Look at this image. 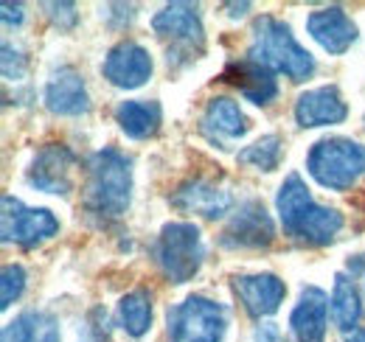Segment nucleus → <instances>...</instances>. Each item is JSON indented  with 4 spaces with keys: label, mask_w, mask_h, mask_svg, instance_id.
Instances as JSON below:
<instances>
[{
    "label": "nucleus",
    "mask_w": 365,
    "mask_h": 342,
    "mask_svg": "<svg viewBox=\"0 0 365 342\" xmlns=\"http://www.w3.org/2000/svg\"><path fill=\"white\" fill-rule=\"evenodd\" d=\"M275 242V222L262 200L242 202L228 219L220 244L225 250H267Z\"/></svg>",
    "instance_id": "8"
},
{
    "label": "nucleus",
    "mask_w": 365,
    "mask_h": 342,
    "mask_svg": "<svg viewBox=\"0 0 365 342\" xmlns=\"http://www.w3.org/2000/svg\"><path fill=\"white\" fill-rule=\"evenodd\" d=\"M152 31L169 43V65H178V56L191 62L205 51V26L197 3H166L152 17Z\"/></svg>",
    "instance_id": "6"
},
{
    "label": "nucleus",
    "mask_w": 365,
    "mask_h": 342,
    "mask_svg": "<svg viewBox=\"0 0 365 342\" xmlns=\"http://www.w3.org/2000/svg\"><path fill=\"white\" fill-rule=\"evenodd\" d=\"M307 34L326 53L343 56L351 45L357 43V23L346 14L343 6H326V9H318L307 17Z\"/></svg>",
    "instance_id": "16"
},
{
    "label": "nucleus",
    "mask_w": 365,
    "mask_h": 342,
    "mask_svg": "<svg viewBox=\"0 0 365 342\" xmlns=\"http://www.w3.org/2000/svg\"><path fill=\"white\" fill-rule=\"evenodd\" d=\"M281 157H284V138L270 132V135H262L259 140H253L250 146H245L236 155V163L270 174V171H275L281 166Z\"/></svg>",
    "instance_id": "25"
},
{
    "label": "nucleus",
    "mask_w": 365,
    "mask_h": 342,
    "mask_svg": "<svg viewBox=\"0 0 365 342\" xmlns=\"http://www.w3.org/2000/svg\"><path fill=\"white\" fill-rule=\"evenodd\" d=\"M228 326V306L205 295H188L166 309L169 342H222Z\"/></svg>",
    "instance_id": "5"
},
{
    "label": "nucleus",
    "mask_w": 365,
    "mask_h": 342,
    "mask_svg": "<svg viewBox=\"0 0 365 342\" xmlns=\"http://www.w3.org/2000/svg\"><path fill=\"white\" fill-rule=\"evenodd\" d=\"M233 292L250 317L264 320L281 309V303L287 298V284L273 272H253V275H236Z\"/></svg>",
    "instance_id": "15"
},
{
    "label": "nucleus",
    "mask_w": 365,
    "mask_h": 342,
    "mask_svg": "<svg viewBox=\"0 0 365 342\" xmlns=\"http://www.w3.org/2000/svg\"><path fill=\"white\" fill-rule=\"evenodd\" d=\"M48 14V20H51V26L53 28H59V31H73L76 26H79V11H76V3H46L43 6Z\"/></svg>",
    "instance_id": "29"
},
{
    "label": "nucleus",
    "mask_w": 365,
    "mask_h": 342,
    "mask_svg": "<svg viewBox=\"0 0 365 342\" xmlns=\"http://www.w3.org/2000/svg\"><path fill=\"white\" fill-rule=\"evenodd\" d=\"M79 157L65 143H46L37 149L31 166L26 171V182L43 194H71L73 188V169Z\"/></svg>",
    "instance_id": "9"
},
{
    "label": "nucleus",
    "mask_w": 365,
    "mask_h": 342,
    "mask_svg": "<svg viewBox=\"0 0 365 342\" xmlns=\"http://www.w3.org/2000/svg\"><path fill=\"white\" fill-rule=\"evenodd\" d=\"M225 9H228L230 20H239V17H245L250 11V3H225Z\"/></svg>",
    "instance_id": "33"
},
{
    "label": "nucleus",
    "mask_w": 365,
    "mask_h": 342,
    "mask_svg": "<svg viewBox=\"0 0 365 342\" xmlns=\"http://www.w3.org/2000/svg\"><path fill=\"white\" fill-rule=\"evenodd\" d=\"M0 17H3V26H6V28H20L23 20H26V6H23V3L3 0V3H0Z\"/></svg>",
    "instance_id": "31"
},
{
    "label": "nucleus",
    "mask_w": 365,
    "mask_h": 342,
    "mask_svg": "<svg viewBox=\"0 0 365 342\" xmlns=\"http://www.w3.org/2000/svg\"><path fill=\"white\" fill-rule=\"evenodd\" d=\"M155 62L149 56V51L135 40H121L115 43L104 62H101V76L118 90H138L152 79Z\"/></svg>",
    "instance_id": "11"
},
{
    "label": "nucleus",
    "mask_w": 365,
    "mask_h": 342,
    "mask_svg": "<svg viewBox=\"0 0 365 342\" xmlns=\"http://www.w3.org/2000/svg\"><path fill=\"white\" fill-rule=\"evenodd\" d=\"M292 115H295V124L301 129L337 127V124L346 121L349 107H346V101H343V95H340V87L323 85V87H312V90L301 93V95L295 98Z\"/></svg>",
    "instance_id": "14"
},
{
    "label": "nucleus",
    "mask_w": 365,
    "mask_h": 342,
    "mask_svg": "<svg viewBox=\"0 0 365 342\" xmlns=\"http://www.w3.org/2000/svg\"><path fill=\"white\" fill-rule=\"evenodd\" d=\"M222 82H228L239 90V95L256 107H267L278 98V82H275V73L262 68L259 62L253 59H236L228 62L225 73H222Z\"/></svg>",
    "instance_id": "18"
},
{
    "label": "nucleus",
    "mask_w": 365,
    "mask_h": 342,
    "mask_svg": "<svg viewBox=\"0 0 365 342\" xmlns=\"http://www.w3.org/2000/svg\"><path fill=\"white\" fill-rule=\"evenodd\" d=\"M329 311H331L329 295L315 284H307L289 314V331L295 342H326Z\"/></svg>",
    "instance_id": "17"
},
{
    "label": "nucleus",
    "mask_w": 365,
    "mask_h": 342,
    "mask_svg": "<svg viewBox=\"0 0 365 342\" xmlns=\"http://www.w3.org/2000/svg\"><path fill=\"white\" fill-rule=\"evenodd\" d=\"M110 331H113V320H110V311L104 306H93L85 317V326L79 331V342H107L110 340Z\"/></svg>",
    "instance_id": "27"
},
{
    "label": "nucleus",
    "mask_w": 365,
    "mask_h": 342,
    "mask_svg": "<svg viewBox=\"0 0 365 342\" xmlns=\"http://www.w3.org/2000/svg\"><path fill=\"white\" fill-rule=\"evenodd\" d=\"M253 342H287L281 328L275 323H259L256 331H253Z\"/></svg>",
    "instance_id": "32"
},
{
    "label": "nucleus",
    "mask_w": 365,
    "mask_h": 342,
    "mask_svg": "<svg viewBox=\"0 0 365 342\" xmlns=\"http://www.w3.org/2000/svg\"><path fill=\"white\" fill-rule=\"evenodd\" d=\"M135 17L138 11L133 3H107V6H101V20L110 28H127V26L135 23Z\"/></svg>",
    "instance_id": "30"
},
{
    "label": "nucleus",
    "mask_w": 365,
    "mask_h": 342,
    "mask_svg": "<svg viewBox=\"0 0 365 342\" xmlns=\"http://www.w3.org/2000/svg\"><path fill=\"white\" fill-rule=\"evenodd\" d=\"M169 205L185 216H202L208 222H217L233 211V194L208 177H191L172 191Z\"/></svg>",
    "instance_id": "10"
},
{
    "label": "nucleus",
    "mask_w": 365,
    "mask_h": 342,
    "mask_svg": "<svg viewBox=\"0 0 365 342\" xmlns=\"http://www.w3.org/2000/svg\"><path fill=\"white\" fill-rule=\"evenodd\" d=\"M309 177L326 191H349L365 177V146L351 138H320L307 155Z\"/></svg>",
    "instance_id": "3"
},
{
    "label": "nucleus",
    "mask_w": 365,
    "mask_h": 342,
    "mask_svg": "<svg viewBox=\"0 0 365 342\" xmlns=\"http://www.w3.org/2000/svg\"><path fill=\"white\" fill-rule=\"evenodd\" d=\"M340 230H343V214H340L337 208L312 202L284 233H287L292 242H298V244H307V247H326V244H331V242L340 236Z\"/></svg>",
    "instance_id": "19"
},
{
    "label": "nucleus",
    "mask_w": 365,
    "mask_h": 342,
    "mask_svg": "<svg viewBox=\"0 0 365 342\" xmlns=\"http://www.w3.org/2000/svg\"><path fill=\"white\" fill-rule=\"evenodd\" d=\"M250 132V121L245 115V110L239 107L236 98L230 95H214L205 101V110L200 115V135L220 146V149H228V143L233 140H242L245 135Z\"/></svg>",
    "instance_id": "13"
},
{
    "label": "nucleus",
    "mask_w": 365,
    "mask_h": 342,
    "mask_svg": "<svg viewBox=\"0 0 365 342\" xmlns=\"http://www.w3.org/2000/svg\"><path fill=\"white\" fill-rule=\"evenodd\" d=\"M329 306H331V320H334V326L343 334L360 328V320H363V292H360V286H357V281L351 275H346V272L334 275Z\"/></svg>",
    "instance_id": "22"
},
{
    "label": "nucleus",
    "mask_w": 365,
    "mask_h": 342,
    "mask_svg": "<svg viewBox=\"0 0 365 342\" xmlns=\"http://www.w3.org/2000/svg\"><path fill=\"white\" fill-rule=\"evenodd\" d=\"M115 124L130 140H146L158 135V129L163 124V110L158 101L130 98L115 107Z\"/></svg>",
    "instance_id": "21"
},
{
    "label": "nucleus",
    "mask_w": 365,
    "mask_h": 342,
    "mask_svg": "<svg viewBox=\"0 0 365 342\" xmlns=\"http://www.w3.org/2000/svg\"><path fill=\"white\" fill-rule=\"evenodd\" d=\"M152 258L169 284L182 286L194 281L205 261L200 227L194 222H166L152 242Z\"/></svg>",
    "instance_id": "4"
},
{
    "label": "nucleus",
    "mask_w": 365,
    "mask_h": 342,
    "mask_svg": "<svg viewBox=\"0 0 365 342\" xmlns=\"http://www.w3.org/2000/svg\"><path fill=\"white\" fill-rule=\"evenodd\" d=\"M247 59L259 62L273 73L287 76L289 82H307L318 71L315 56L295 40L292 28L273 14H262L253 20Z\"/></svg>",
    "instance_id": "2"
},
{
    "label": "nucleus",
    "mask_w": 365,
    "mask_h": 342,
    "mask_svg": "<svg viewBox=\"0 0 365 342\" xmlns=\"http://www.w3.org/2000/svg\"><path fill=\"white\" fill-rule=\"evenodd\" d=\"M3 244L34 250L59 233V219L48 208H29L17 197L3 194Z\"/></svg>",
    "instance_id": "7"
},
{
    "label": "nucleus",
    "mask_w": 365,
    "mask_h": 342,
    "mask_svg": "<svg viewBox=\"0 0 365 342\" xmlns=\"http://www.w3.org/2000/svg\"><path fill=\"white\" fill-rule=\"evenodd\" d=\"M0 62H3V79L6 82H23L29 76V56L20 45H11V43H3V51H0Z\"/></svg>",
    "instance_id": "28"
},
{
    "label": "nucleus",
    "mask_w": 365,
    "mask_h": 342,
    "mask_svg": "<svg viewBox=\"0 0 365 342\" xmlns=\"http://www.w3.org/2000/svg\"><path fill=\"white\" fill-rule=\"evenodd\" d=\"M43 101L51 115H62V118L85 115L91 110V93L85 85V76L71 65L53 68L43 90Z\"/></svg>",
    "instance_id": "12"
},
{
    "label": "nucleus",
    "mask_w": 365,
    "mask_h": 342,
    "mask_svg": "<svg viewBox=\"0 0 365 342\" xmlns=\"http://www.w3.org/2000/svg\"><path fill=\"white\" fill-rule=\"evenodd\" d=\"M312 202H315V200H312V191L307 188L304 177L295 174V171L287 174V180H284V182L278 185V191H275V214H278L281 227L287 230Z\"/></svg>",
    "instance_id": "24"
},
{
    "label": "nucleus",
    "mask_w": 365,
    "mask_h": 342,
    "mask_svg": "<svg viewBox=\"0 0 365 342\" xmlns=\"http://www.w3.org/2000/svg\"><path fill=\"white\" fill-rule=\"evenodd\" d=\"M133 202V157L115 146H104L85 160L82 208L98 224H113Z\"/></svg>",
    "instance_id": "1"
},
{
    "label": "nucleus",
    "mask_w": 365,
    "mask_h": 342,
    "mask_svg": "<svg viewBox=\"0 0 365 342\" xmlns=\"http://www.w3.org/2000/svg\"><path fill=\"white\" fill-rule=\"evenodd\" d=\"M0 342H62L59 320L46 309H26L3 326Z\"/></svg>",
    "instance_id": "20"
},
{
    "label": "nucleus",
    "mask_w": 365,
    "mask_h": 342,
    "mask_svg": "<svg viewBox=\"0 0 365 342\" xmlns=\"http://www.w3.org/2000/svg\"><path fill=\"white\" fill-rule=\"evenodd\" d=\"M346 266H349V272H351V278H357L360 272H365V258H363V256H354V261L349 258V264H346Z\"/></svg>",
    "instance_id": "34"
},
{
    "label": "nucleus",
    "mask_w": 365,
    "mask_h": 342,
    "mask_svg": "<svg viewBox=\"0 0 365 342\" xmlns=\"http://www.w3.org/2000/svg\"><path fill=\"white\" fill-rule=\"evenodd\" d=\"M343 342H365V328H357V331L343 334Z\"/></svg>",
    "instance_id": "35"
},
{
    "label": "nucleus",
    "mask_w": 365,
    "mask_h": 342,
    "mask_svg": "<svg viewBox=\"0 0 365 342\" xmlns=\"http://www.w3.org/2000/svg\"><path fill=\"white\" fill-rule=\"evenodd\" d=\"M26 284H29L26 266H23V264H6L3 272H0V289H3V295H0V309H9L11 303H17V300L23 298Z\"/></svg>",
    "instance_id": "26"
},
{
    "label": "nucleus",
    "mask_w": 365,
    "mask_h": 342,
    "mask_svg": "<svg viewBox=\"0 0 365 342\" xmlns=\"http://www.w3.org/2000/svg\"><path fill=\"white\" fill-rule=\"evenodd\" d=\"M115 323L133 340L146 337L152 328V292L138 286V289H130L127 295H121L118 306H115Z\"/></svg>",
    "instance_id": "23"
}]
</instances>
